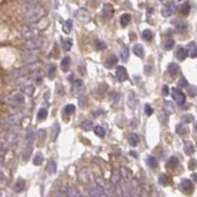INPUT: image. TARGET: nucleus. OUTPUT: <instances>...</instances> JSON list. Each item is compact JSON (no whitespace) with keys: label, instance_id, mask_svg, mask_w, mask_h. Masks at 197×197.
<instances>
[{"label":"nucleus","instance_id":"nucleus-1","mask_svg":"<svg viewBox=\"0 0 197 197\" xmlns=\"http://www.w3.org/2000/svg\"><path fill=\"white\" fill-rule=\"evenodd\" d=\"M75 17L78 20L79 22H82L84 24L90 22L91 20V14L87 9L85 8H80L77 10L76 13H75Z\"/></svg>","mask_w":197,"mask_h":197},{"label":"nucleus","instance_id":"nucleus-2","mask_svg":"<svg viewBox=\"0 0 197 197\" xmlns=\"http://www.w3.org/2000/svg\"><path fill=\"white\" fill-rule=\"evenodd\" d=\"M171 97L178 105H183L185 103V95L178 88H174L171 90Z\"/></svg>","mask_w":197,"mask_h":197},{"label":"nucleus","instance_id":"nucleus-3","mask_svg":"<svg viewBox=\"0 0 197 197\" xmlns=\"http://www.w3.org/2000/svg\"><path fill=\"white\" fill-rule=\"evenodd\" d=\"M176 10H178V7H176L175 3L170 2L163 8V10H162V14H163L164 17H170L176 12Z\"/></svg>","mask_w":197,"mask_h":197},{"label":"nucleus","instance_id":"nucleus-4","mask_svg":"<svg viewBox=\"0 0 197 197\" xmlns=\"http://www.w3.org/2000/svg\"><path fill=\"white\" fill-rule=\"evenodd\" d=\"M43 14V9L42 8H39V7H33L31 10H30V12L28 14V20L29 21H36V20H39L40 18V15Z\"/></svg>","mask_w":197,"mask_h":197},{"label":"nucleus","instance_id":"nucleus-5","mask_svg":"<svg viewBox=\"0 0 197 197\" xmlns=\"http://www.w3.org/2000/svg\"><path fill=\"white\" fill-rule=\"evenodd\" d=\"M73 89H74V93L78 95V96H83V94L85 93V85L83 83L82 80H75L74 83H73Z\"/></svg>","mask_w":197,"mask_h":197},{"label":"nucleus","instance_id":"nucleus-6","mask_svg":"<svg viewBox=\"0 0 197 197\" xmlns=\"http://www.w3.org/2000/svg\"><path fill=\"white\" fill-rule=\"evenodd\" d=\"M115 75H117V81H119V82H124L125 80L128 79L127 70H126V68L123 66H118L117 68Z\"/></svg>","mask_w":197,"mask_h":197},{"label":"nucleus","instance_id":"nucleus-7","mask_svg":"<svg viewBox=\"0 0 197 197\" xmlns=\"http://www.w3.org/2000/svg\"><path fill=\"white\" fill-rule=\"evenodd\" d=\"M114 14V9H113V6L112 4L109 3H107L104 5V8H103V16L105 19L107 20H109L112 19L113 16Z\"/></svg>","mask_w":197,"mask_h":197},{"label":"nucleus","instance_id":"nucleus-8","mask_svg":"<svg viewBox=\"0 0 197 197\" xmlns=\"http://www.w3.org/2000/svg\"><path fill=\"white\" fill-rule=\"evenodd\" d=\"M180 188L184 192H192L193 191V183L189 179H183L180 183Z\"/></svg>","mask_w":197,"mask_h":197},{"label":"nucleus","instance_id":"nucleus-9","mask_svg":"<svg viewBox=\"0 0 197 197\" xmlns=\"http://www.w3.org/2000/svg\"><path fill=\"white\" fill-rule=\"evenodd\" d=\"M117 57L115 56L114 54H112V55H109V56L107 58V60H105V67H108V68H113L115 64L117 63Z\"/></svg>","mask_w":197,"mask_h":197},{"label":"nucleus","instance_id":"nucleus-10","mask_svg":"<svg viewBox=\"0 0 197 197\" xmlns=\"http://www.w3.org/2000/svg\"><path fill=\"white\" fill-rule=\"evenodd\" d=\"M179 72V66L176 63H170L168 65V73L170 76H175Z\"/></svg>","mask_w":197,"mask_h":197},{"label":"nucleus","instance_id":"nucleus-11","mask_svg":"<svg viewBox=\"0 0 197 197\" xmlns=\"http://www.w3.org/2000/svg\"><path fill=\"white\" fill-rule=\"evenodd\" d=\"M183 149H184V152L186 155H192L194 152H195V149H194V146L192 144V142L191 141H186V142L184 143V146H183Z\"/></svg>","mask_w":197,"mask_h":197},{"label":"nucleus","instance_id":"nucleus-12","mask_svg":"<svg viewBox=\"0 0 197 197\" xmlns=\"http://www.w3.org/2000/svg\"><path fill=\"white\" fill-rule=\"evenodd\" d=\"M61 44H62V47L65 51H69L70 49L72 47V44H73V40L72 39L70 38H66V39H61Z\"/></svg>","mask_w":197,"mask_h":197},{"label":"nucleus","instance_id":"nucleus-13","mask_svg":"<svg viewBox=\"0 0 197 197\" xmlns=\"http://www.w3.org/2000/svg\"><path fill=\"white\" fill-rule=\"evenodd\" d=\"M133 52L135 53V55H137L138 57L143 58L144 57V47L140 43L135 44L133 47Z\"/></svg>","mask_w":197,"mask_h":197},{"label":"nucleus","instance_id":"nucleus-14","mask_svg":"<svg viewBox=\"0 0 197 197\" xmlns=\"http://www.w3.org/2000/svg\"><path fill=\"white\" fill-rule=\"evenodd\" d=\"M188 55L191 58L197 57V44L195 43H190L188 44Z\"/></svg>","mask_w":197,"mask_h":197},{"label":"nucleus","instance_id":"nucleus-15","mask_svg":"<svg viewBox=\"0 0 197 197\" xmlns=\"http://www.w3.org/2000/svg\"><path fill=\"white\" fill-rule=\"evenodd\" d=\"M90 196H104L105 192H104V189L102 187H100V186H96V187H93L90 189V192H89Z\"/></svg>","mask_w":197,"mask_h":197},{"label":"nucleus","instance_id":"nucleus-16","mask_svg":"<svg viewBox=\"0 0 197 197\" xmlns=\"http://www.w3.org/2000/svg\"><path fill=\"white\" fill-rule=\"evenodd\" d=\"M188 55V51L183 47H180L178 49V51H176V58H178L179 61H183L184 60L186 57H187Z\"/></svg>","mask_w":197,"mask_h":197},{"label":"nucleus","instance_id":"nucleus-17","mask_svg":"<svg viewBox=\"0 0 197 197\" xmlns=\"http://www.w3.org/2000/svg\"><path fill=\"white\" fill-rule=\"evenodd\" d=\"M73 28V22L72 20H66L64 23H63V26H62V30L65 34H70L71 32V30Z\"/></svg>","mask_w":197,"mask_h":197},{"label":"nucleus","instance_id":"nucleus-18","mask_svg":"<svg viewBox=\"0 0 197 197\" xmlns=\"http://www.w3.org/2000/svg\"><path fill=\"white\" fill-rule=\"evenodd\" d=\"M70 64H71V59H70V57H68V56L64 57L61 60V69L63 70V72L68 71L69 67H70Z\"/></svg>","mask_w":197,"mask_h":197},{"label":"nucleus","instance_id":"nucleus-19","mask_svg":"<svg viewBox=\"0 0 197 197\" xmlns=\"http://www.w3.org/2000/svg\"><path fill=\"white\" fill-rule=\"evenodd\" d=\"M40 44H42V39H30V42L28 43V47L29 48H38L40 47Z\"/></svg>","mask_w":197,"mask_h":197},{"label":"nucleus","instance_id":"nucleus-20","mask_svg":"<svg viewBox=\"0 0 197 197\" xmlns=\"http://www.w3.org/2000/svg\"><path fill=\"white\" fill-rule=\"evenodd\" d=\"M128 141H129V144L132 146V147H135V146H137L138 142H139V137L138 135L136 133H131L128 137Z\"/></svg>","mask_w":197,"mask_h":197},{"label":"nucleus","instance_id":"nucleus-21","mask_svg":"<svg viewBox=\"0 0 197 197\" xmlns=\"http://www.w3.org/2000/svg\"><path fill=\"white\" fill-rule=\"evenodd\" d=\"M45 170H47V171L49 174H53L55 171H56V163H55L54 161H49Z\"/></svg>","mask_w":197,"mask_h":197},{"label":"nucleus","instance_id":"nucleus-22","mask_svg":"<svg viewBox=\"0 0 197 197\" xmlns=\"http://www.w3.org/2000/svg\"><path fill=\"white\" fill-rule=\"evenodd\" d=\"M131 21V16L129 14H123L120 17V24L122 27H126Z\"/></svg>","mask_w":197,"mask_h":197},{"label":"nucleus","instance_id":"nucleus-23","mask_svg":"<svg viewBox=\"0 0 197 197\" xmlns=\"http://www.w3.org/2000/svg\"><path fill=\"white\" fill-rule=\"evenodd\" d=\"M179 166V159L173 156V157H170L169 162H168V168L170 169H174L176 166Z\"/></svg>","mask_w":197,"mask_h":197},{"label":"nucleus","instance_id":"nucleus-24","mask_svg":"<svg viewBox=\"0 0 197 197\" xmlns=\"http://www.w3.org/2000/svg\"><path fill=\"white\" fill-rule=\"evenodd\" d=\"M32 152H33L32 145H27V147L25 148L24 152H23V159L29 160V158L31 157V155H32Z\"/></svg>","mask_w":197,"mask_h":197},{"label":"nucleus","instance_id":"nucleus-25","mask_svg":"<svg viewBox=\"0 0 197 197\" xmlns=\"http://www.w3.org/2000/svg\"><path fill=\"white\" fill-rule=\"evenodd\" d=\"M25 180H22V179H19L16 184L14 185V190L16 191V192H21V191L25 188Z\"/></svg>","mask_w":197,"mask_h":197},{"label":"nucleus","instance_id":"nucleus-26","mask_svg":"<svg viewBox=\"0 0 197 197\" xmlns=\"http://www.w3.org/2000/svg\"><path fill=\"white\" fill-rule=\"evenodd\" d=\"M35 140V134H34V131L33 129H29L27 135H26V141H27V144L28 145H32L33 142Z\"/></svg>","mask_w":197,"mask_h":197},{"label":"nucleus","instance_id":"nucleus-27","mask_svg":"<svg viewBox=\"0 0 197 197\" xmlns=\"http://www.w3.org/2000/svg\"><path fill=\"white\" fill-rule=\"evenodd\" d=\"M189 12H190V5H189V3L185 2V3H183V5H181L180 13L183 14V16H187V15L189 14Z\"/></svg>","mask_w":197,"mask_h":197},{"label":"nucleus","instance_id":"nucleus-28","mask_svg":"<svg viewBox=\"0 0 197 197\" xmlns=\"http://www.w3.org/2000/svg\"><path fill=\"white\" fill-rule=\"evenodd\" d=\"M120 58L122 61H127L129 58V49L127 47H123L120 51Z\"/></svg>","mask_w":197,"mask_h":197},{"label":"nucleus","instance_id":"nucleus-29","mask_svg":"<svg viewBox=\"0 0 197 197\" xmlns=\"http://www.w3.org/2000/svg\"><path fill=\"white\" fill-rule=\"evenodd\" d=\"M169 181H170V179H169V176L166 175V174H162L159 176V183H160L161 185H163V186L168 185L169 184Z\"/></svg>","mask_w":197,"mask_h":197},{"label":"nucleus","instance_id":"nucleus-30","mask_svg":"<svg viewBox=\"0 0 197 197\" xmlns=\"http://www.w3.org/2000/svg\"><path fill=\"white\" fill-rule=\"evenodd\" d=\"M13 100H14L17 104H24V103H25V98H24V95H23L22 93H16V94H14Z\"/></svg>","mask_w":197,"mask_h":197},{"label":"nucleus","instance_id":"nucleus-31","mask_svg":"<svg viewBox=\"0 0 197 197\" xmlns=\"http://www.w3.org/2000/svg\"><path fill=\"white\" fill-rule=\"evenodd\" d=\"M147 163L151 168H153V169L158 166V161L155 157H153V156H149V157L147 158Z\"/></svg>","mask_w":197,"mask_h":197},{"label":"nucleus","instance_id":"nucleus-32","mask_svg":"<svg viewBox=\"0 0 197 197\" xmlns=\"http://www.w3.org/2000/svg\"><path fill=\"white\" fill-rule=\"evenodd\" d=\"M55 72H56V67H55V65L53 64H50L48 66V70H47V75L49 79H53L55 76Z\"/></svg>","mask_w":197,"mask_h":197},{"label":"nucleus","instance_id":"nucleus-33","mask_svg":"<svg viewBox=\"0 0 197 197\" xmlns=\"http://www.w3.org/2000/svg\"><path fill=\"white\" fill-rule=\"evenodd\" d=\"M81 126H82V128L86 131H90V130H92L93 128V122L92 121H90V120H85L82 122V124H81Z\"/></svg>","mask_w":197,"mask_h":197},{"label":"nucleus","instance_id":"nucleus-34","mask_svg":"<svg viewBox=\"0 0 197 197\" xmlns=\"http://www.w3.org/2000/svg\"><path fill=\"white\" fill-rule=\"evenodd\" d=\"M64 194L68 195V196H80L79 191L76 188H73V187H69L68 189H66V192Z\"/></svg>","mask_w":197,"mask_h":197},{"label":"nucleus","instance_id":"nucleus-35","mask_svg":"<svg viewBox=\"0 0 197 197\" xmlns=\"http://www.w3.org/2000/svg\"><path fill=\"white\" fill-rule=\"evenodd\" d=\"M142 37L146 40H151L153 38V33L152 31H150V30H144L142 33Z\"/></svg>","mask_w":197,"mask_h":197},{"label":"nucleus","instance_id":"nucleus-36","mask_svg":"<svg viewBox=\"0 0 197 197\" xmlns=\"http://www.w3.org/2000/svg\"><path fill=\"white\" fill-rule=\"evenodd\" d=\"M43 162V156L42 154H38V155L36 156V157L34 158V160H33L34 165H36V166L42 165Z\"/></svg>","mask_w":197,"mask_h":197},{"label":"nucleus","instance_id":"nucleus-37","mask_svg":"<svg viewBox=\"0 0 197 197\" xmlns=\"http://www.w3.org/2000/svg\"><path fill=\"white\" fill-rule=\"evenodd\" d=\"M120 179V174L118 170H114L113 174H112V178H110V181H112L113 183H118V180Z\"/></svg>","mask_w":197,"mask_h":197},{"label":"nucleus","instance_id":"nucleus-38","mask_svg":"<svg viewBox=\"0 0 197 197\" xmlns=\"http://www.w3.org/2000/svg\"><path fill=\"white\" fill-rule=\"evenodd\" d=\"M95 133L97 134L98 136H100V137H104L105 134V129L102 127V126L98 125V126H96V127H95Z\"/></svg>","mask_w":197,"mask_h":197},{"label":"nucleus","instance_id":"nucleus-39","mask_svg":"<svg viewBox=\"0 0 197 197\" xmlns=\"http://www.w3.org/2000/svg\"><path fill=\"white\" fill-rule=\"evenodd\" d=\"M56 125H57V123H54L53 126H52V128H51V140L52 141H54L55 139H56L57 135L59 133V127L55 130V128H56Z\"/></svg>","mask_w":197,"mask_h":197},{"label":"nucleus","instance_id":"nucleus-40","mask_svg":"<svg viewBox=\"0 0 197 197\" xmlns=\"http://www.w3.org/2000/svg\"><path fill=\"white\" fill-rule=\"evenodd\" d=\"M75 112V105H67L66 107L64 108V113L66 114H72Z\"/></svg>","mask_w":197,"mask_h":197},{"label":"nucleus","instance_id":"nucleus-41","mask_svg":"<svg viewBox=\"0 0 197 197\" xmlns=\"http://www.w3.org/2000/svg\"><path fill=\"white\" fill-rule=\"evenodd\" d=\"M174 47V39H169V40H166V43L164 44V47L166 50H170V49H173Z\"/></svg>","mask_w":197,"mask_h":197},{"label":"nucleus","instance_id":"nucleus-42","mask_svg":"<svg viewBox=\"0 0 197 197\" xmlns=\"http://www.w3.org/2000/svg\"><path fill=\"white\" fill-rule=\"evenodd\" d=\"M178 85H179V87H180V88H187L188 87V82L184 77H181L179 79V81L178 82Z\"/></svg>","mask_w":197,"mask_h":197},{"label":"nucleus","instance_id":"nucleus-43","mask_svg":"<svg viewBox=\"0 0 197 197\" xmlns=\"http://www.w3.org/2000/svg\"><path fill=\"white\" fill-rule=\"evenodd\" d=\"M47 110L44 109H40L39 112L38 113V118L40 119V120L44 119L45 117H47Z\"/></svg>","mask_w":197,"mask_h":197},{"label":"nucleus","instance_id":"nucleus-44","mask_svg":"<svg viewBox=\"0 0 197 197\" xmlns=\"http://www.w3.org/2000/svg\"><path fill=\"white\" fill-rule=\"evenodd\" d=\"M176 29H178L179 32H185L187 30V24L186 23H179L176 26Z\"/></svg>","mask_w":197,"mask_h":197},{"label":"nucleus","instance_id":"nucleus-45","mask_svg":"<svg viewBox=\"0 0 197 197\" xmlns=\"http://www.w3.org/2000/svg\"><path fill=\"white\" fill-rule=\"evenodd\" d=\"M154 113V110H153V108L151 107L150 105H145V113L147 117H150V115H152Z\"/></svg>","mask_w":197,"mask_h":197},{"label":"nucleus","instance_id":"nucleus-46","mask_svg":"<svg viewBox=\"0 0 197 197\" xmlns=\"http://www.w3.org/2000/svg\"><path fill=\"white\" fill-rule=\"evenodd\" d=\"M181 118H183V120L186 123H189L191 121H193V119H194L193 115H191V114H184V115H183Z\"/></svg>","mask_w":197,"mask_h":197},{"label":"nucleus","instance_id":"nucleus-47","mask_svg":"<svg viewBox=\"0 0 197 197\" xmlns=\"http://www.w3.org/2000/svg\"><path fill=\"white\" fill-rule=\"evenodd\" d=\"M96 45H97L98 49H100V50H104V49L107 48V43H105V42H103V40H98Z\"/></svg>","mask_w":197,"mask_h":197},{"label":"nucleus","instance_id":"nucleus-48","mask_svg":"<svg viewBox=\"0 0 197 197\" xmlns=\"http://www.w3.org/2000/svg\"><path fill=\"white\" fill-rule=\"evenodd\" d=\"M162 94H163L164 96H168L170 94V89H169L168 85H164L163 86V89H162Z\"/></svg>","mask_w":197,"mask_h":197},{"label":"nucleus","instance_id":"nucleus-49","mask_svg":"<svg viewBox=\"0 0 197 197\" xmlns=\"http://www.w3.org/2000/svg\"><path fill=\"white\" fill-rule=\"evenodd\" d=\"M188 92L191 94V96H192V97H193V96H195L196 94H197V88L195 87V86H192V87H191L189 90H188Z\"/></svg>","mask_w":197,"mask_h":197},{"label":"nucleus","instance_id":"nucleus-50","mask_svg":"<svg viewBox=\"0 0 197 197\" xmlns=\"http://www.w3.org/2000/svg\"><path fill=\"white\" fill-rule=\"evenodd\" d=\"M39 134L42 135V137H40L39 140H43V139L45 137V131H44V130H39Z\"/></svg>","mask_w":197,"mask_h":197},{"label":"nucleus","instance_id":"nucleus-51","mask_svg":"<svg viewBox=\"0 0 197 197\" xmlns=\"http://www.w3.org/2000/svg\"><path fill=\"white\" fill-rule=\"evenodd\" d=\"M191 178H192V179H193L194 181H196V183H197V173L192 174V175H191Z\"/></svg>","mask_w":197,"mask_h":197},{"label":"nucleus","instance_id":"nucleus-52","mask_svg":"<svg viewBox=\"0 0 197 197\" xmlns=\"http://www.w3.org/2000/svg\"><path fill=\"white\" fill-rule=\"evenodd\" d=\"M195 129H196V130H197V122H196V123H195Z\"/></svg>","mask_w":197,"mask_h":197},{"label":"nucleus","instance_id":"nucleus-53","mask_svg":"<svg viewBox=\"0 0 197 197\" xmlns=\"http://www.w3.org/2000/svg\"><path fill=\"white\" fill-rule=\"evenodd\" d=\"M161 1H163V0H161Z\"/></svg>","mask_w":197,"mask_h":197}]
</instances>
